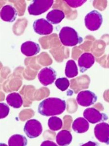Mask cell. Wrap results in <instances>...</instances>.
Returning <instances> with one entry per match:
<instances>
[{"instance_id": "6da1fadb", "label": "cell", "mask_w": 109, "mask_h": 146, "mask_svg": "<svg viewBox=\"0 0 109 146\" xmlns=\"http://www.w3.org/2000/svg\"><path fill=\"white\" fill-rule=\"evenodd\" d=\"M66 108V102L59 98H49L39 104L38 112L46 117L59 115L63 113Z\"/></svg>"}, {"instance_id": "7a4b0ae2", "label": "cell", "mask_w": 109, "mask_h": 146, "mask_svg": "<svg viewBox=\"0 0 109 146\" xmlns=\"http://www.w3.org/2000/svg\"><path fill=\"white\" fill-rule=\"evenodd\" d=\"M60 41L64 46L72 47L81 44L83 41L82 37L72 28L64 27L60 30L59 33Z\"/></svg>"}, {"instance_id": "3957f363", "label": "cell", "mask_w": 109, "mask_h": 146, "mask_svg": "<svg viewBox=\"0 0 109 146\" xmlns=\"http://www.w3.org/2000/svg\"><path fill=\"white\" fill-rule=\"evenodd\" d=\"M53 2V0H34L28 6V13L33 16L41 15L49 10Z\"/></svg>"}, {"instance_id": "277c9868", "label": "cell", "mask_w": 109, "mask_h": 146, "mask_svg": "<svg viewBox=\"0 0 109 146\" xmlns=\"http://www.w3.org/2000/svg\"><path fill=\"white\" fill-rule=\"evenodd\" d=\"M103 23V17L101 13L97 10L92 11L88 13L85 18V25L91 31L97 30Z\"/></svg>"}, {"instance_id": "5b68a950", "label": "cell", "mask_w": 109, "mask_h": 146, "mask_svg": "<svg viewBox=\"0 0 109 146\" xmlns=\"http://www.w3.org/2000/svg\"><path fill=\"white\" fill-rule=\"evenodd\" d=\"M43 127L40 122L35 119L28 120L25 125L24 131L30 139L39 137L43 132Z\"/></svg>"}, {"instance_id": "8992f818", "label": "cell", "mask_w": 109, "mask_h": 146, "mask_svg": "<svg viewBox=\"0 0 109 146\" xmlns=\"http://www.w3.org/2000/svg\"><path fill=\"white\" fill-rule=\"evenodd\" d=\"M57 73L51 67L43 68L38 74L39 81L44 86L52 84L56 80Z\"/></svg>"}, {"instance_id": "52a82bcc", "label": "cell", "mask_w": 109, "mask_h": 146, "mask_svg": "<svg viewBox=\"0 0 109 146\" xmlns=\"http://www.w3.org/2000/svg\"><path fill=\"white\" fill-rule=\"evenodd\" d=\"M97 99V96L94 93L89 90H86L78 93L76 101L78 104L81 106L88 107L94 104Z\"/></svg>"}, {"instance_id": "ba28073f", "label": "cell", "mask_w": 109, "mask_h": 146, "mask_svg": "<svg viewBox=\"0 0 109 146\" xmlns=\"http://www.w3.org/2000/svg\"><path fill=\"white\" fill-rule=\"evenodd\" d=\"M33 27L34 31L39 35H48L51 34L53 30L52 25L44 18L37 19L34 21Z\"/></svg>"}, {"instance_id": "9c48e42d", "label": "cell", "mask_w": 109, "mask_h": 146, "mask_svg": "<svg viewBox=\"0 0 109 146\" xmlns=\"http://www.w3.org/2000/svg\"><path fill=\"white\" fill-rule=\"evenodd\" d=\"M95 136L97 140L104 143L109 145V125L108 123H99L94 128Z\"/></svg>"}, {"instance_id": "30bf717a", "label": "cell", "mask_w": 109, "mask_h": 146, "mask_svg": "<svg viewBox=\"0 0 109 146\" xmlns=\"http://www.w3.org/2000/svg\"><path fill=\"white\" fill-rule=\"evenodd\" d=\"M83 116L92 124L96 123L108 119L106 115L101 113L93 108H89L85 110L83 113Z\"/></svg>"}, {"instance_id": "8fae6325", "label": "cell", "mask_w": 109, "mask_h": 146, "mask_svg": "<svg viewBox=\"0 0 109 146\" xmlns=\"http://www.w3.org/2000/svg\"><path fill=\"white\" fill-rule=\"evenodd\" d=\"M41 50L39 44L32 41H27L22 44L21 47V52L28 57L38 54Z\"/></svg>"}, {"instance_id": "7c38bea8", "label": "cell", "mask_w": 109, "mask_h": 146, "mask_svg": "<svg viewBox=\"0 0 109 146\" xmlns=\"http://www.w3.org/2000/svg\"><path fill=\"white\" fill-rule=\"evenodd\" d=\"M95 57L90 53H85L81 55L78 60L80 72L84 73L91 68L95 63Z\"/></svg>"}, {"instance_id": "4fadbf2b", "label": "cell", "mask_w": 109, "mask_h": 146, "mask_svg": "<svg viewBox=\"0 0 109 146\" xmlns=\"http://www.w3.org/2000/svg\"><path fill=\"white\" fill-rule=\"evenodd\" d=\"M17 17V11L12 6L5 5L1 9V18L3 21L12 23L16 20Z\"/></svg>"}, {"instance_id": "5bb4252c", "label": "cell", "mask_w": 109, "mask_h": 146, "mask_svg": "<svg viewBox=\"0 0 109 146\" xmlns=\"http://www.w3.org/2000/svg\"><path fill=\"white\" fill-rule=\"evenodd\" d=\"M89 124L85 119L83 117L77 118L72 123L73 130L78 133H84L89 130Z\"/></svg>"}, {"instance_id": "9a60e30c", "label": "cell", "mask_w": 109, "mask_h": 146, "mask_svg": "<svg viewBox=\"0 0 109 146\" xmlns=\"http://www.w3.org/2000/svg\"><path fill=\"white\" fill-rule=\"evenodd\" d=\"M64 13L62 11L54 9L49 11L46 16L47 21L49 23L57 25L60 23L65 18Z\"/></svg>"}, {"instance_id": "2e32d148", "label": "cell", "mask_w": 109, "mask_h": 146, "mask_svg": "<svg viewBox=\"0 0 109 146\" xmlns=\"http://www.w3.org/2000/svg\"><path fill=\"white\" fill-rule=\"evenodd\" d=\"M72 136L70 131L66 130L61 131L57 133L56 141L58 145L67 146L71 143Z\"/></svg>"}, {"instance_id": "e0dca14e", "label": "cell", "mask_w": 109, "mask_h": 146, "mask_svg": "<svg viewBox=\"0 0 109 146\" xmlns=\"http://www.w3.org/2000/svg\"><path fill=\"white\" fill-rule=\"evenodd\" d=\"M6 100L7 104L14 108H20L23 104L22 97L20 94L16 92L9 94Z\"/></svg>"}, {"instance_id": "ac0fdd59", "label": "cell", "mask_w": 109, "mask_h": 146, "mask_svg": "<svg viewBox=\"0 0 109 146\" xmlns=\"http://www.w3.org/2000/svg\"><path fill=\"white\" fill-rule=\"evenodd\" d=\"M78 68L75 61L70 60L67 62L65 68V74L68 78H73L78 75Z\"/></svg>"}, {"instance_id": "d6986e66", "label": "cell", "mask_w": 109, "mask_h": 146, "mask_svg": "<svg viewBox=\"0 0 109 146\" xmlns=\"http://www.w3.org/2000/svg\"><path fill=\"white\" fill-rule=\"evenodd\" d=\"M27 143V138L20 134H14L9 138L8 141L9 146H25Z\"/></svg>"}, {"instance_id": "ffe728a7", "label": "cell", "mask_w": 109, "mask_h": 146, "mask_svg": "<svg viewBox=\"0 0 109 146\" xmlns=\"http://www.w3.org/2000/svg\"><path fill=\"white\" fill-rule=\"evenodd\" d=\"M48 125L50 130L57 131L60 130L62 127V121L58 117H52L49 119Z\"/></svg>"}, {"instance_id": "44dd1931", "label": "cell", "mask_w": 109, "mask_h": 146, "mask_svg": "<svg viewBox=\"0 0 109 146\" xmlns=\"http://www.w3.org/2000/svg\"><path fill=\"white\" fill-rule=\"evenodd\" d=\"M70 82L66 78H61L56 80L55 85L61 91H66L70 86Z\"/></svg>"}, {"instance_id": "7402d4cb", "label": "cell", "mask_w": 109, "mask_h": 146, "mask_svg": "<svg viewBox=\"0 0 109 146\" xmlns=\"http://www.w3.org/2000/svg\"><path fill=\"white\" fill-rule=\"evenodd\" d=\"M10 108L7 104L4 103H0V118L4 119L9 114Z\"/></svg>"}, {"instance_id": "603a6c76", "label": "cell", "mask_w": 109, "mask_h": 146, "mask_svg": "<svg viewBox=\"0 0 109 146\" xmlns=\"http://www.w3.org/2000/svg\"><path fill=\"white\" fill-rule=\"evenodd\" d=\"M67 3L68 5L69 6L72 7V8H76V7H79L83 5V4L85 3L87 1H83V0H78V1H65Z\"/></svg>"}, {"instance_id": "cb8c5ba5", "label": "cell", "mask_w": 109, "mask_h": 146, "mask_svg": "<svg viewBox=\"0 0 109 146\" xmlns=\"http://www.w3.org/2000/svg\"><path fill=\"white\" fill-rule=\"evenodd\" d=\"M41 146H57V145H56L55 143H54V142H53V141H44L42 143L41 145Z\"/></svg>"}]
</instances>
